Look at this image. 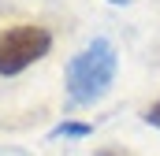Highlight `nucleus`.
<instances>
[{"instance_id":"obj_4","label":"nucleus","mask_w":160,"mask_h":156,"mask_svg":"<svg viewBox=\"0 0 160 156\" xmlns=\"http://www.w3.org/2000/svg\"><path fill=\"white\" fill-rule=\"evenodd\" d=\"M145 123H149V126H157V130H160V100H153V104L145 108Z\"/></svg>"},{"instance_id":"obj_6","label":"nucleus","mask_w":160,"mask_h":156,"mask_svg":"<svg viewBox=\"0 0 160 156\" xmlns=\"http://www.w3.org/2000/svg\"><path fill=\"white\" fill-rule=\"evenodd\" d=\"M112 4H123V0H112Z\"/></svg>"},{"instance_id":"obj_5","label":"nucleus","mask_w":160,"mask_h":156,"mask_svg":"<svg viewBox=\"0 0 160 156\" xmlns=\"http://www.w3.org/2000/svg\"><path fill=\"white\" fill-rule=\"evenodd\" d=\"M93 156H127V153H123V149H97Z\"/></svg>"},{"instance_id":"obj_3","label":"nucleus","mask_w":160,"mask_h":156,"mask_svg":"<svg viewBox=\"0 0 160 156\" xmlns=\"http://www.w3.org/2000/svg\"><path fill=\"white\" fill-rule=\"evenodd\" d=\"M93 134V126L89 123H60V126H52L48 130V138L52 141H60V138H89Z\"/></svg>"},{"instance_id":"obj_1","label":"nucleus","mask_w":160,"mask_h":156,"mask_svg":"<svg viewBox=\"0 0 160 156\" xmlns=\"http://www.w3.org/2000/svg\"><path fill=\"white\" fill-rule=\"evenodd\" d=\"M116 67H119L116 45L108 37H93L67 63V97H71V104H97L108 93Z\"/></svg>"},{"instance_id":"obj_2","label":"nucleus","mask_w":160,"mask_h":156,"mask_svg":"<svg viewBox=\"0 0 160 156\" xmlns=\"http://www.w3.org/2000/svg\"><path fill=\"white\" fill-rule=\"evenodd\" d=\"M52 34L34 22H19L0 30V75H19L30 63H38L41 56H48Z\"/></svg>"}]
</instances>
